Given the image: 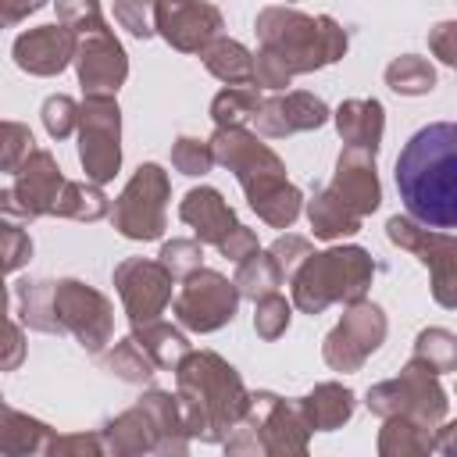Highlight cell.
Wrapping results in <instances>:
<instances>
[{
	"label": "cell",
	"mask_w": 457,
	"mask_h": 457,
	"mask_svg": "<svg viewBox=\"0 0 457 457\" xmlns=\"http://www.w3.org/2000/svg\"><path fill=\"white\" fill-rule=\"evenodd\" d=\"M32 261V239L21 228V221L0 218V275L21 271Z\"/></svg>",
	"instance_id": "obj_38"
},
{
	"label": "cell",
	"mask_w": 457,
	"mask_h": 457,
	"mask_svg": "<svg viewBox=\"0 0 457 457\" xmlns=\"http://www.w3.org/2000/svg\"><path fill=\"white\" fill-rule=\"evenodd\" d=\"M175 400L189 439L221 443L250 411V389L214 350H189L175 364Z\"/></svg>",
	"instance_id": "obj_2"
},
{
	"label": "cell",
	"mask_w": 457,
	"mask_h": 457,
	"mask_svg": "<svg viewBox=\"0 0 457 457\" xmlns=\"http://www.w3.org/2000/svg\"><path fill=\"white\" fill-rule=\"evenodd\" d=\"M386 236H389V243L414 253L428 268L436 303L453 311L457 307V239H453V232L450 228H428V225H418L414 218L393 214L386 221Z\"/></svg>",
	"instance_id": "obj_10"
},
{
	"label": "cell",
	"mask_w": 457,
	"mask_h": 457,
	"mask_svg": "<svg viewBox=\"0 0 457 457\" xmlns=\"http://www.w3.org/2000/svg\"><path fill=\"white\" fill-rule=\"evenodd\" d=\"M179 218L193 228L196 243H211L218 246L221 236H228V228H236V211L228 207V200L214 189V186H196L182 196L179 204Z\"/></svg>",
	"instance_id": "obj_22"
},
{
	"label": "cell",
	"mask_w": 457,
	"mask_h": 457,
	"mask_svg": "<svg viewBox=\"0 0 457 457\" xmlns=\"http://www.w3.org/2000/svg\"><path fill=\"white\" fill-rule=\"evenodd\" d=\"M54 7H57V21L64 29H71L75 36L107 29L104 11H100V0H54Z\"/></svg>",
	"instance_id": "obj_40"
},
{
	"label": "cell",
	"mask_w": 457,
	"mask_h": 457,
	"mask_svg": "<svg viewBox=\"0 0 457 457\" xmlns=\"http://www.w3.org/2000/svg\"><path fill=\"white\" fill-rule=\"evenodd\" d=\"M293 82V71L282 64V57H275L271 50H257L253 54V71H250V86L257 89H271V93H282L286 86Z\"/></svg>",
	"instance_id": "obj_44"
},
{
	"label": "cell",
	"mask_w": 457,
	"mask_h": 457,
	"mask_svg": "<svg viewBox=\"0 0 457 457\" xmlns=\"http://www.w3.org/2000/svg\"><path fill=\"white\" fill-rule=\"evenodd\" d=\"M368 411L378 414V418H389V414H403V418H414L421 425H439L450 418V396L446 389L439 386V375H432L428 368H421L418 361H407L400 368L396 378H386V382H375L368 389Z\"/></svg>",
	"instance_id": "obj_8"
},
{
	"label": "cell",
	"mask_w": 457,
	"mask_h": 457,
	"mask_svg": "<svg viewBox=\"0 0 457 457\" xmlns=\"http://www.w3.org/2000/svg\"><path fill=\"white\" fill-rule=\"evenodd\" d=\"M328 118H332V111H328V104L321 96L303 93V89H289V93H275V96L261 100L250 121L257 125V136L286 139L293 132L321 129Z\"/></svg>",
	"instance_id": "obj_18"
},
{
	"label": "cell",
	"mask_w": 457,
	"mask_h": 457,
	"mask_svg": "<svg viewBox=\"0 0 457 457\" xmlns=\"http://www.w3.org/2000/svg\"><path fill=\"white\" fill-rule=\"evenodd\" d=\"M7 303H11V293H7V286H4V275H0V318L7 314Z\"/></svg>",
	"instance_id": "obj_53"
},
{
	"label": "cell",
	"mask_w": 457,
	"mask_h": 457,
	"mask_svg": "<svg viewBox=\"0 0 457 457\" xmlns=\"http://www.w3.org/2000/svg\"><path fill=\"white\" fill-rule=\"evenodd\" d=\"M218 250H221L225 261L239 264V261H246L253 250H261V246H257V232L246 228V225H236V228H228V236L218 239Z\"/></svg>",
	"instance_id": "obj_49"
},
{
	"label": "cell",
	"mask_w": 457,
	"mask_h": 457,
	"mask_svg": "<svg viewBox=\"0 0 457 457\" xmlns=\"http://www.w3.org/2000/svg\"><path fill=\"white\" fill-rule=\"evenodd\" d=\"M132 339L143 346V353L154 361L157 371H175V364L193 350L186 332L179 325H168L161 318H150V321H136L132 325Z\"/></svg>",
	"instance_id": "obj_27"
},
{
	"label": "cell",
	"mask_w": 457,
	"mask_h": 457,
	"mask_svg": "<svg viewBox=\"0 0 457 457\" xmlns=\"http://www.w3.org/2000/svg\"><path fill=\"white\" fill-rule=\"evenodd\" d=\"M157 261L171 271V278H186L189 271L204 268V243H196V239H168L161 246Z\"/></svg>",
	"instance_id": "obj_41"
},
{
	"label": "cell",
	"mask_w": 457,
	"mask_h": 457,
	"mask_svg": "<svg viewBox=\"0 0 457 457\" xmlns=\"http://www.w3.org/2000/svg\"><path fill=\"white\" fill-rule=\"evenodd\" d=\"M221 29L225 18L207 0H154V36L179 54H200Z\"/></svg>",
	"instance_id": "obj_16"
},
{
	"label": "cell",
	"mask_w": 457,
	"mask_h": 457,
	"mask_svg": "<svg viewBox=\"0 0 457 457\" xmlns=\"http://www.w3.org/2000/svg\"><path fill=\"white\" fill-rule=\"evenodd\" d=\"M171 164L175 171L189 175V179H204L214 168V154L207 139H193V136H179L171 143Z\"/></svg>",
	"instance_id": "obj_39"
},
{
	"label": "cell",
	"mask_w": 457,
	"mask_h": 457,
	"mask_svg": "<svg viewBox=\"0 0 457 457\" xmlns=\"http://www.w3.org/2000/svg\"><path fill=\"white\" fill-rule=\"evenodd\" d=\"M207 143H211L214 164H221L236 175V182L246 193L250 211L264 225L289 228L300 218L303 193L286 179L282 157L268 143H261L257 132H250L243 125H221V129H214V136Z\"/></svg>",
	"instance_id": "obj_3"
},
{
	"label": "cell",
	"mask_w": 457,
	"mask_h": 457,
	"mask_svg": "<svg viewBox=\"0 0 457 457\" xmlns=\"http://www.w3.org/2000/svg\"><path fill=\"white\" fill-rule=\"evenodd\" d=\"M396 189L407 218L428 228L457 225V125L432 121L418 129L396 157Z\"/></svg>",
	"instance_id": "obj_1"
},
{
	"label": "cell",
	"mask_w": 457,
	"mask_h": 457,
	"mask_svg": "<svg viewBox=\"0 0 457 457\" xmlns=\"http://www.w3.org/2000/svg\"><path fill=\"white\" fill-rule=\"evenodd\" d=\"M79 164L89 182L104 186L121 171V107L114 96L82 93L79 104Z\"/></svg>",
	"instance_id": "obj_9"
},
{
	"label": "cell",
	"mask_w": 457,
	"mask_h": 457,
	"mask_svg": "<svg viewBox=\"0 0 457 457\" xmlns=\"http://www.w3.org/2000/svg\"><path fill=\"white\" fill-rule=\"evenodd\" d=\"M50 214H54V218H71V221H100V218L111 214V200H107V193H104L96 182H89V179H86V182H68V179H64V186H61V193H57Z\"/></svg>",
	"instance_id": "obj_30"
},
{
	"label": "cell",
	"mask_w": 457,
	"mask_h": 457,
	"mask_svg": "<svg viewBox=\"0 0 457 457\" xmlns=\"http://www.w3.org/2000/svg\"><path fill=\"white\" fill-rule=\"evenodd\" d=\"M386 86L400 96H425L436 89V68L418 54H400L386 64Z\"/></svg>",
	"instance_id": "obj_33"
},
{
	"label": "cell",
	"mask_w": 457,
	"mask_h": 457,
	"mask_svg": "<svg viewBox=\"0 0 457 457\" xmlns=\"http://www.w3.org/2000/svg\"><path fill=\"white\" fill-rule=\"evenodd\" d=\"M32 129L21 121H4L0 118V171H18V164L32 150Z\"/></svg>",
	"instance_id": "obj_42"
},
{
	"label": "cell",
	"mask_w": 457,
	"mask_h": 457,
	"mask_svg": "<svg viewBox=\"0 0 457 457\" xmlns=\"http://www.w3.org/2000/svg\"><path fill=\"white\" fill-rule=\"evenodd\" d=\"M457 21H439L436 29H428V50L443 61V64H457Z\"/></svg>",
	"instance_id": "obj_50"
},
{
	"label": "cell",
	"mask_w": 457,
	"mask_h": 457,
	"mask_svg": "<svg viewBox=\"0 0 457 457\" xmlns=\"http://www.w3.org/2000/svg\"><path fill=\"white\" fill-rule=\"evenodd\" d=\"M25 361V332L7 314L0 318V371H18Z\"/></svg>",
	"instance_id": "obj_48"
},
{
	"label": "cell",
	"mask_w": 457,
	"mask_h": 457,
	"mask_svg": "<svg viewBox=\"0 0 457 457\" xmlns=\"http://www.w3.org/2000/svg\"><path fill=\"white\" fill-rule=\"evenodd\" d=\"M75 43L79 36L71 29H64L61 21L54 25H36V29H25L14 46H11V57L21 71L36 75V79H50V75H61L71 57H75Z\"/></svg>",
	"instance_id": "obj_19"
},
{
	"label": "cell",
	"mask_w": 457,
	"mask_h": 457,
	"mask_svg": "<svg viewBox=\"0 0 457 457\" xmlns=\"http://www.w3.org/2000/svg\"><path fill=\"white\" fill-rule=\"evenodd\" d=\"M104 368L114 375V378H121V382H150L154 378V361L143 353V346L132 339V336H125V339H118L114 346H111V353L104 357Z\"/></svg>",
	"instance_id": "obj_35"
},
{
	"label": "cell",
	"mask_w": 457,
	"mask_h": 457,
	"mask_svg": "<svg viewBox=\"0 0 457 457\" xmlns=\"http://www.w3.org/2000/svg\"><path fill=\"white\" fill-rule=\"evenodd\" d=\"M0 218H7V221H21V225H25V218H21V211H18L14 196H11V189H0Z\"/></svg>",
	"instance_id": "obj_52"
},
{
	"label": "cell",
	"mask_w": 457,
	"mask_h": 457,
	"mask_svg": "<svg viewBox=\"0 0 457 457\" xmlns=\"http://www.w3.org/2000/svg\"><path fill=\"white\" fill-rule=\"evenodd\" d=\"M311 250H314L311 239H307V236H296V232H286V236H278V239L268 246V253L275 257V264H278V271H282L286 278L296 271V264H300Z\"/></svg>",
	"instance_id": "obj_47"
},
{
	"label": "cell",
	"mask_w": 457,
	"mask_h": 457,
	"mask_svg": "<svg viewBox=\"0 0 457 457\" xmlns=\"http://www.w3.org/2000/svg\"><path fill=\"white\" fill-rule=\"evenodd\" d=\"M46 0H0V29H11L18 21H25L29 14H36Z\"/></svg>",
	"instance_id": "obj_51"
},
{
	"label": "cell",
	"mask_w": 457,
	"mask_h": 457,
	"mask_svg": "<svg viewBox=\"0 0 457 457\" xmlns=\"http://www.w3.org/2000/svg\"><path fill=\"white\" fill-rule=\"evenodd\" d=\"M114 289L121 296V307L129 314V321H150L161 318L164 307L175 296V278L161 261L150 257H125L114 268Z\"/></svg>",
	"instance_id": "obj_15"
},
{
	"label": "cell",
	"mask_w": 457,
	"mask_h": 457,
	"mask_svg": "<svg viewBox=\"0 0 457 457\" xmlns=\"http://www.w3.org/2000/svg\"><path fill=\"white\" fill-rule=\"evenodd\" d=\"M100 439L104 450L114 457H143V453L182 457L189 450L179 400L168 389H146L129 411H121L100 428Z\"/></svg>",
	"instance_id": "obj_6"
},
{
	"label": "cell",
	"mask_w": 457,
	"mask_h": 457,
	"mask_svg": "<svg viewBox=\"0 0 457 457\" xmlns=\"http://www.w3.org/2000/svg\"><path fill=\"white\" fill-rule=\"evenodd\" d=\"M200 61H204V68H207L214 79H221L225 86H250L253 54H250L239 39L214 36V39L200 50Z\"/></svg>",
	"instance_id": "obj_29"
},
{
	"label": "cell",
	"mask_w": 457,
	"mask_h": 457,
	"mask_svg": "<svg viewBox=\"0 0 457 457\" xmlns=\"http://www.w3.org/2000/svg\"><path fill=\"white\" fill-rule=\"evenodd\" d=\"M336 121V132L346 146H361V150H371L378 154V143H382V132H386V107L371 96V100H343L332 114Z\"/></svg>",
	"instance_id": "obj_23"
},
{
	"label": "cell",
	"mask_w": 457,
	"mask_h": 457,
	"mask_svg": "<svg viewBox=\"0 0 457 457\" xmlns=\"http://www.w3.org/2000/svg\"><path fill=\"white\" fill-rule=\"evenodd\" d=\"M386 332H389L386 311L364 296L357 303H346L343 318L321 343V357L332 371H361L364 361L386 343Z\"/></svg>",
	"instance_id": "obj_14"
},
{
	"label": "cell",
	"mask_w": 457,
	"mask_h": 457,
	"mask_svg": "<svg viewBox=\"0 0 457 457\" xmlns=\"http://www.w3.org/2000/svg\"><path fill=\"white\" fill-rule=\"evenodd\" d=\"M114 18L136 39L154 36V0H114Z\"/></svg>",
	"instance_id": "obj_45"
},
{
	"label": "cell",
	"mask_w": 457,
	"mask_h": 457,
	"mask_svg": "<svg viewBox=\"0 0 457 457\" xmlns=\"http://www.w3.org/2000/svg\"><path fill=\"white\" fill-rule=\"evenodd\" d=\"M257 104H261V93L253 86H225L211 100V121H214V129H221V125H243V121L253 118Z\"/></svg>",
	"instance_id": "obj_36"
},
{
	"label": "cell",
	"mask_w": 457,
	"mask_h": 457,
	"mask_svg": "<svg viewBox=\"0 0 457 457\" xmlns=\"http://www.w3.org/2000/svg\"><path fill=\"white\" fill-rule=\"evenodd\" d=\"M371 278H375V261L364 246L311 250L289 275L293 307L314 318L332 303H357L368 296Z\"/></svg>",
	"instance_id": "obj_5"
},
{
	"label": "cell",
	"mask_w": 457,
	"mask_h": 457,
	"mask_svg": "<svg viewBox=\"0 0 457 457\" xmlns=\"http://www.w3.org/2000/svg\"><path fill=\"white\" fill-rule=\"evenodd\" d=\"M75 75L82 93H100V96H114L125 79H129V54L118 43V36L111 29H96V32H82L75 43Z\"/></svg>",
	"instance_id": "obj_17"
},
{
	"label": "cell",
	"mask_w": 457,
	"mask_h": 457,
	"mask_svg": "<svg viewBox=\"0 0 457 457\" xmlns=\"http://www.w3.org/2000/svg\"><path fill=\"white\" fill-rule=\"evenodd\" d=\"M43 129L54 136V139H68L75 129H79V104L64 93H54L43 100Z\"/></svg>",
	"instance_id": "obj_43"
},
{
	"label": "cell",
	"mask_w": 457,
	"mask_h": 457,
	"mask_svg": "<svg viewBox=\"0 0 457 457\" xmlns=\"http://www.w3.org/2000/svg\"><path fill=\"white\" fill-rule=\"evenodd\" d=\"M286 4H293V0H286Z\"/></svg>",
	"instance_id": "obj_54"
},
{
	"label": "cell",
	"mask_w": 457,
	"mask_h": 457,
	"mask_svg": "<svg viewBox=\"0 0 457 457\" xmlns=\"http://www.w3.org/2000/svg\"><path fill=\"white\" fill-rule=\"evenodd\" d=\"M303 407H307V414H311L314 432H336V428H343V425L353 418L357 396H353V389L343 386V382H318V386L303 396Z\"/></svg>",
	"instance_id": "obj_28"
},
{
	"label": "cell",
	"mask_w": 457,
	"mask_h": 457,
	"mask_svg": "<svg viewBox=\"0 0 457 457\" xmlns=\"http://www.w3.org/2000/svg\"><path fill=\"white\" fill-rule=\"evenodd\" d=\"M246 421L257 425L264 457H303L307 453V439H311L314 425L303 407V396L293 400V396L257 389V393H250Z\"/></svg>",
	"instance_id": "obj_13"
},
{
	"label": "cell",
	"mask_w": 457,
	"mask_h": 457,
	"mask_svg": "<svg viewBox=\"0 0 457 457\" xmlns=\"http://www.w3.org/2000/svg\"><path fill=\"white\" fill-rule=\"evenodd\" d=\"M282 282H286V275L278 271V264H275V257L268 250H253L246 261H239L236 264V278H232V286L246 300H257L264 293H275Z\"/></svg>",
	"instance_id": "obj_32"
},
{
	"label": "cell",
	"mask_w": 457,
	"mask_h": 457,
	"mask_svg": "<svg viewBox=\"0 0 457 457\" xmlns=\"http://www.w3.org/2000/svg\"><path fill=\"white\" fill-rule=\"evenodd\" d=\"M328 189H332L357 218L378 211V204H382V186H378L375 154H371V150H361V146H343Z\"/></svg>",
	"instance_id": "obj_21"
},
{
	"label": "cell",
	"mask_w": 457,
	"mask_h": 457,
	"mask_svg": "<svg viewBox=\"0 0 457 457\" xmlns=\"http://www.w3.org/2000/svg\"><path fill=\"white\" fill-rule=\"evenodd\" d=\"M239 289L214 268H196L182 278L179 293L171 296V314L186 332H218L236 318Z\"/></svg>",
	"instance_id": "obj_11"
},
{
	"label": "cell",
	"mask_w": 457,
	"mask_h": 457,
	"mask_svg": "<svg viewBox=\"0 0 457 457\" xmlns=\"http://www.w3.org/2000/svg\"><path fill=\"white\" fill-rule=\"evenodd\" d=\"M54 314L61 332H71L86 353H104L114 339V307L111 300L86 286L82 278H57L54 282Z\"/></svg>",
	"instance_id": "obj_12"
},
{
	"label": "cell",
	"mask_w": 457,
	"mask_h": 457,
	"mask_svg": "<svg viewBox=\"0 0 457 457\" xmlns=\"http://www.w3.org/2000/svg\"><path fill=\"white\" fill-rule=\"evenodd\" d=\"M253 32L264 50L282 57L293 75H311L325 64L343 61L350 39L332 14H303L286 4H271L257 14Z\"/></svg>",
	"instance_id": "obj_4"
},
{
	"label": "cell",
	"mask_w": 457,
	"mask_h": 457,
	"mask_svg": "<svg viewBox=\"0 0 457 457\" xmlns=\"http://www.w3.org/2000/svg\"><path fill=\"white\" fill-rule=\"evenodd\" d=\"M46 453L50 457H100L107 450L96 432H68V436H50Z\"/></svg>",
	"instance_id": "obj_46"
},
{
	"label": "cell",
	"mask_w": 457,
	"mask_h": 457,
	"mask_svg": "<svg viewBox=\"0 0 457 457\" xmlns=\"http://www.w3.org/2000/svg\"><path fill=\"white\" fill-rule=\"evenodd\" d=\"M61 186H64V175H61L57 157H54L50 150H36V146H32L29 157H25V161L18 164V171H14L11 196H14L18 211H21V218L32 221V218L50 214V207H54Z\"/></svg>",
	"instance_id": "obj_20"
},
{
	"label": "cell",
	"mask_w": 457,
	"mask_h": 457,
	"mask_svg": "<svg viewBox=\"0 0 457 457\" xmlns=\"http://www.w3.org/2000/svg\"><path fill=\"white\" fill-rule=\"evenodd\" d=\"M289 318H293V303L286 296H278V289L253 300V332L264 343H275L278 336H286Z\"/></svg>",
	"instance_id": "obj_37"
},
{
	"label": "cell",
	"mask_w": 457,
	"mask_h": 457,
	"mask_svg": "<svg viewBox=\"0 0 457 457\" xmlns=\"http://www.w3.org/2000/svg\"><path fill=\"white\" fill-rule=\"evenodd\" d=\"M436 443H439V425L432 428L414 418L389 414V418H382L375 446L382 457H421V453H436Z\"/></svg>",
	"instance_id": "obj_25"
},
{
	"label": "cell",
	"mask_w": 457,
	"mask_h": 457,
	"mask_svg": "<svg viewBox=\"0 0 457 457\" xmlns=\"http://www.w3.org/2000/svg\"><path fill=\"white\" fill-rule=\"evenodd\" d=\"M0 400H4V396H0Z\"/></svg>",
	"instance_id": "obj_55"
},
{
	"label": "cell",
	"mask_w": 457,
	"mask_h": 457,
	"mask_svg": "<svg viewBox=\"0 0 457 457\" xmlns=\"http://www.w3.org/2000/svg\"><path fill=\"white\" fill-rule=\"evenodd\" d=\"M18 303H21V325H29L32 332L61 336V321L54 314V282L46 278L18 282Z\"/></svg>",
	"instance_id": "obj_31"
},
{
	"label": "cell",
	"mask_w": 457,
	"mask_h": 457,
	"mask_svg": "<svg viewBox=\"0 0 457 457\" xmlns=\"http://www.w3.org/2000/svg\"><path fill=\"white\" fill-rule=\"evenodd\" d=\"M168 196H171L168 171L154 161L139 164L111 207L114 228L132 243L161 239L168 228Z\"/></svg>",
	"instance_id": "obj_7"
},
{
	"label": "cell",
	"mask_w": 457,
	"mask_h": 457,
	"mask_svg": "<svg viewBox=\"0 0 457 457\" xmlns=\"http://www.w3.org/2000/svg\"><path fill=\"white\" fill-rule=\"evenodd\" d=\"M54 428L11 403L0 400V453L4 457H32V453H46Z\"/></svg>",
	"instance_id": "obj_24"
},
{
	"label": "cell",
	"mask_w": 457,
	"mask_h": 457,
	"mask_svg": "<svg viewBox=\"0 0 457 457\" xmlns=\"http://www.w3.org/2000/svg\"><path fill=\"white\" fill-rule=\"evenodd\" d=\"M307 221H311V232L325 243H336V239L361 232V218L328 186H314V193L307 200Z\"/></svg>",
	"instance_id": "obj_26"
},
{
	"label": "cell",
	"mask_w": 457,
	"mask_h": 457,
	"mask_svg": "<svg viewBox=\"0 0 457 457\" xmlns=\"http://www.w3.org/2000/svg\"><path fill=\"white\" fill-rule=\"evenodd\" d=\"M411 361L428 368L432 375H450L457 371V336L450 328H421L411 350Z\"/></svg>",
	"instance_id": "obj_34"
}]
</instances>
